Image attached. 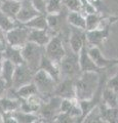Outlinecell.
Returning a JSON list of instances; mask_svg holds the SVG:
<instances>
[{"label":"cell","mask_w":118,"mask_h":123,"mask_svg":"<svg viewBox=\"0 0 118 123\" xmlns=\"http://www.w3.org/2000/svg\"><path fill=\"white\" fill-rule=\"evenodd\" d=\"M100 110L103 122L107 123H118V108H111L100 103Z\"/></svg>","instance_id":"ffe728a7"},{"label":"cell","mask_w":118,"mask_h":123,"mask_svg":"<svg viewBox=\"0 0 118 123\" xmlns=\"http://www.w3.org/2000/svg\"><path fill=\"white\" fill-rule=\"evenodd\" d=\"M38 14L40 12L35 8L32 0H21V7L17 15V21L20 24H25Z\"/></svg>","instance_id":"7c38bea8"},{"label":"cell","mask_w":118,"mask_h":123,"mask_svg":"<svg viewBox=\"0 0 118 123\" xmlns=\"http://www.w3.org/2000/svg\"><path fill=\"white\" fill-rule=\"evenodd\" d=\"M21 7V1H17V0H3V3L0 10L6 15H8L13 20H17V15L19 13Z\"/></svg>","instance_id":"d6986e66"},{"label":"cell","mask_w":118,"mask_h":123,"mask_svg":"<svg viewBox=\"0 0 118 123\" xmlns=\"http://www.w3.org/2000/svg\"><path fill=\"white\" fill-rule=\"evenodd\" d=\"M51 33L49 30H39V29H30L29 33V41L34 42L40 46L45 47L48 41L51 38Z\"/></svg>","instance_id":"9a60e30c"},{"label":"cell","mask_w":118,"mask_h":123,"mask_svg":"<svg viewBox=\"0 0 118 123\" xmlns=\"http://www.w3.org/2000/svg\"><path fill=\"white\" fill-rule=\"evenodd\" d=\"M64 5L68 11H80L82 12L81 0H64Z\"/></svg>","instance_id":"f546056e"},{"label":"cell","mask_w":118,"mask_h":123,"mask_svg":"<svg viewBox=\"0 0 118 123\" xmlns=\"http://www.w3.org/2000/svg\"><path fill=\"white\" fill-rule=\"evenodd\" d=\"M110 27L111 25L101 26L94 30L86 31V42L88 46H101L109 36Z\"/></svg>","instance_id":"30bf717a"},{"label":"cell","mask_w":118,"mask_h":123,"mask_svg":"<svg viewBox=\"0 0 118 123\" xmlns=\"http://www.w3.org/2000/svg\"><path fill=\"white\" fill-rule=\"evenodd\" d=\"M47 18V24H48V29L49 32H54V31H59L60 28L63 25V15L61 13H56V14H46Z\"/></svg>","instance_id":"4316f807"},{"label":"cell","mask_w":118,"mask_h":123,"mask_svg":"<svg viewBox=\"0 0 118 123\" xmlns=\"http://www.w3.org/2000/svg\"><path fill=\"white\" fill-rule=\"evenodd\" d=\"M0 39H2V40H5V41H6L5 32H4V31H3L1 28H0Z\"/></svg>","instance_id":"d590c367"},{"label":"cell","mask_w":118,"mask_h":123,"mask_svg":"<svg viewBox=\"0 0 118 123\" xmlns=\"http://www.w3.org/2000/svg\"><path fill=\"white\" fill-rule=\"evenodd\" d=\"M0 122H2V113H1V110H0Z\"/></svg>","instance_id":"74e56055"},{"label":"cell","mask_w":118,"mask_h":123,"mask_svg":"<svg viewBox=\"0 0 118 123\" xmlns=\"http://www.w3.org/2000/svg\"><path fill=\"white\" fill-rule=\"evenodd\" d=\"M104 18V15L100 12H93L85 14V21H86V31L94 30L99 28L102 24V21Z\"/></svg>","instance_id":"484cf974"},{"label":"cell","mask_w":118,"mask_h":123,"mask_svg":"<svg viewBox=\"0 0 118 123\" xmlns=\"http://www.w3.org/2000/svg\"><path fill=\"white\" fill-rule=\"evenodd\" d=\"M2 64H3V55L2 52H0V76H1V71H2Z\"/></svg>","instance_id":"8d00e7d4"},{"label":"cell","mask_w":118,"mask_h":123,"mask_svg":"<svg viewBox=\"0 0 118 123\" xmlns=\"http://www.w3.org/2000/svg\"><path fill=\"white\" fill-rule=\"evenodd\" d=\"M33 82L35 83L38 92L44 101L54 95L56 83H58L48 73L41 70V69L34 73Z\"/></svg>","instance_id":"7a4b0ae2"},{"label":"cell","mask_w":118,"mask_h":123,"mask_svg":"<svg viewBox=\"0 0 118 123\" xmlns=\"http://www.w3.org/2000/svg\"><path fill=\"white\" fill-rule=\"evenodd\" d=\"M78 61H79V66H80L81 72L102 73V69L99 68L97 65L93 63V59L90 57L88 50H87V45H85L80 50V52L78 53Z\"/></svg>","instance_id":"4fadbf2b"},{"label":"cell","mask_w":118,"mask_h":123,"mask_svg":"<svg viewBox=\"0 0 118 123\" xmlns=\"http://www.w3.org/2000/svg\"><path fill=\"white\" fill-rule=\"evenodd\" d=\"M2 3H3V0H0V7H1V5H2Z\"/></svg>","instance_id":"f35d334b"},{"label":"cell","mask_w":118,"mask_h":123,"mask_svg":"<svg viewBox=\"0 0 118 123\" xmlns=\"http://www.w3.org/2000/svg\"><path fill=\"white\" fill-rule=\"evenodd\" d=\"M20 23L17 20H13L8 15H6L5 13H3L1 10H0V28H1L4 32H8L9 30L13 29L14 27H17Z\"/></svg>","instance_id":"f1b7e54d"},{"label":"cell","mask_w":118,"mask_h":123,"mask_svg":"<svg viewBox=\"0 0 118 123\" xmlns=\"http://www.w3.org/2000/svg\"><path fill=\"white\" fill-rule=\"evenodd\" d=\"M99 72H81L75 78L76 98L78 101L91 99L100 89L102 84Z\"/></svg>","instance_id":"6da1fadb"},{"label":"cell","mask_w":118,"mask_h":123,"mask_svg":"<svg viewBox=\"0 0 118 123\" xmlns=\"http://www.w3.org/2000/svg\"><path fill=\"white\" fill-rule=\"evenodd\" d=\"M21 108V99L9 97H2L0 98V110L1 113H12Z\"/></svg>","instance_id":"e0dca14e"},{"label":"cell","mask_w":118,"mask_h":123,"mask_svg":"<svg viewBox=\"0 0 118 123\" xmlns=\"http://www.w3.org/2000/svg\"><path fill=\"white\" fill-rule=\"evenodd\" d=\"M88 2L96 8L98 12H100L102 14L107 10V7H106V5L104 4V2L102 0H88Z\"/></svg>","instance_id":"4dcf8cb0"},{"label":"cell","mask_w":118,"mask_h":123,"mask_svg":"<svg viewBox=\"0 0 118 123\" xmlns=\"http://www.w3.org/2000/svg\"><path fill=\"white\" fill-rule=\"evenodd\" d=\"M2 55L4 59L8 60L10 62H12L14 65H21L24 62V57L22 55V48L19 47H14V46H11L7 44L6 48L4 49V51L2 52Z\"/></svg>","instance_id":"2e32d148"},{"label":"cell","mask_w":118,"mask_h":123,"mask_svg":"<svg viewBox=\"0 0 118 123\" xmlns=\"http://www.w3.org/2000/svg\"><path fill=\"white\" fill-rule=\"evenodd\" d=\"M8 88H9V86L7 85L5 80L3 79L2 77H0V98H1L2 97H4Z\"/></svg>","instance_id":"836d02e7"},{"label":"cell","mask_w":118,"mask_h":123,"mask_svg":"<svg viewBox=\"0 0 118 123\" xmlns=\"http://www.w3.org/2000/svg\"><path fill=\"white\" fill-rule=\"evenodd\" d=\"M87 50H88V53L93 59V63L102 70L118 65V60H110L105 57L99 46H87Z\"/></svg>","instance_id":"8fae6325"},{"label":"cell","mask_w":118,"mask_h":123,"mask_svg":"<svg viewBox=\"0 0 118 123\" xmlns=\"http://www.w3.org/2000/svg\"><path fill=\"white\" fill-rule=\"evenodd\" d=\"M16 67H17V65H14L12 62L3 57L2 71H1V76L0 77H2L5 80V82L7 83V85L9 87H11V84H12V78H13L14 71H16Z\"/></svg>","instance_id":"7402d4cb"},{"label":"cell","mask_w":118,"mask_h":123,"mask_svg":"<svg viewBox=\"0 0 118 123\" xmlns=\"http://www.w3.org/2000/svg\"><path fill=\"white\" fill-rule=\"evenodd\" d=\"M29 28H27L23 24H19L13 29H11L8 32L5 33L7 44L14 46V47L22 48L29 41Z\"/></svg>","instance_id":"8992f818"},{"label":"cell","mask_w":118,"mask_h":123,"mask_svg":"<svg viewBox=\"0 0 118 123\" xmlns=\"http://www.w3.org/2000/svg\"><path fill=\"white\" fill-rule=\"evenodd\" d=\"M22 55L25 64L35 73L39 69L41 59L44 55V47L34 42L28 41L22 47Z\"/></svg>","instance_id":"3957f363"},{"label":"cell","mask_w":118,"mask_h":123,"mask_svg":"<svg viewBox=\"0 0 118 123\" xmlns=\"http://www.w3.org/2000/svg\"><path fill=\"white\" fill-rule=\"evenodd\" d=\"M68 44H69L71 50L78 55L81 49L87 44L86 30L70 26L69 35H68Z\"/></svg>","instance_id":"52a82bcc"},{"label":"cell","mask_w":118,"mask_h":123,"mask_svg":"<svg viewBox=\"0 0 118 123\" xmlns=\"http://www.w3.org/2000/svg\"><path fill=\"white\" fill-rule=\"evenodd\" d=\"M54 95L61 98H76L75 90V79L74 78H63L56 83Z\"/></svg>","instance_id":"9c48e42d"},{"label":"cell","mask_w":118,"mask_h":123,"mask_svg":"<svg viewBox=\"0 0 118 123\" xmlns=\"http://www.w3.org/2000/svg\"><path fill=\"white\" fill-rule=\"evenodd\" d=\"M17 1H21V0H17Z\"/></svg>","instance_id":"ab89813d"},{"label":"cell","mask_w":118,"mask_h":123,"mask_svg":"<svg viewBox=\"0 0 118 123\" xmlns=\"http://www.w3.org/2000/svg\"><path fill=\"white\" fill-rule=\"evenodd\" d=\"M105 85L107 87H109V88H111V89H113L114 91L118 92V71L116 72L115 75L112 76L111 78L106 82Z\"/></svg>","instance_id":"1f68e13d"},{"label":"cell","mask_w":118,"mask_h":123,"mask_svg":"<svg viewBox=\"0 0 118 123\" xmlns=\"http://www.w3.org/2000/svg\"><path fill=\"white\" fill-rule=\"evenodd\" d=\"M66 53L67 51L64 45L63 37L61 35H58V34L52 35L50 40L44 47V55L51 61L60 64L63 57L66 55Z\"/></svg>","instance_id":"5b68a950"},{"label":"cell","mask_w":118,"mask_h":123,"mask_svg":"<svg viewBox=\"0 0 118 123\" xmlns=\"http://www.w3.org/2000/svg\"><path fill=\"white\" fill-rule=\"evenodd\" d=\"M12 116L16 119L17 123H33L38 121V119H39V116H38L37 113L25 112L21 109L12 112Z\"/></svg>","instance_id":"d4e9b609"},{"label":"cell","mask_w":118,"mask_h":123,"mask_svg":"<svg viewBox=\"0 0 118 123\" xmlns=\"http://www.w3.org/2000/svg\"><path fill=\"white\" fill-rule=\"evenodd\" d=\"M101 102L107 107L118 108V92L114 91L113 89L105 85L103 88Z\"/></svg>","instance_id":"44dd1931"},{"label":"cell","mask_w":118,"mask_h":123,"mask_svg":"<svg viewBox=\"0 0 118 123\" xmlns=\"http://www.w3.org/2000/svg\"><path fill=\"white\" fill-rule=\"evenodd\" d=\"M14 90H16V93H17L18 98L20 99H27L29 98L33 97V95L39 93L37 87L35 85V83H34L33 81L28 83V84H26V85H23L20 88L14 89Z\"/></svg>","instance_id":"cb8c5ba5"},{"label":"cell","mask_w":118,"mask_h":123,"mask_svg":"<svg viewBox=\"0 0 118 123\" xmlns=\"http://www.w3.org/2000/svg\"><path fill=\"white\" fill-rule=\"evenodd\" d=\"M61 79L63 78H77L81 73L79 66L78 55L71 50V53H66L63 60L60 63ZM60 79V80H61Z\"/></svg>","instance_id":"277c9868"},{"label":"cell","mask_w":118,"mask_h":123,"mask_svg":"<svg viewBox=\"0 0 118 123\" xmlns=\"http://www.w3.org/2000/svg\"><path fill=\"white\" fill-rule=\"evenodd\" d=\"M33 77H34V72L25 63L18 65L16 67V71H14V74H13L11 88L18 89L21 86L32 82Z\"/></svg>","instance_id":"ba28073f"},{"label":"cell","mask_w":118,"mask_h":123,"mask_svg":"<svg viewBox=\"0 0 118 123\" xmlns=\"http://www.w3.org/2000/svg\"><path fill=\"white\" fill-rule=\"evenodd\" d=\"M82 122H88V123H102V115L100 110V104L93 107L88 113H87L82 119Z\"/></svg>","instance_id":"83f0119b"},{"label":"cell","mask_w":118,"mask_h":123,"mask_svg":"<svg viewBox=\"0 0 118 123\" xmlns=\"http://www.w3.org/2000/svg\"><path fill=\"white\" fill-rule=\"evenodd\" d=\"M29 29H39V30H49L48 29V24H47V18L46 14L40 13L36 15L35 18H33L32 20L29 22L23 24Z\"/></svg>","instance_id":"603a6c76"},{"label":"cell","mask_w":118,"mask_h":123,"mask_svg":"<svg viewBox=\"0 0 118 123\" xmlns=\"http://www.w3.org/2000/svg\"><path fill=\"white\" fill-rule=\"evenodd\" d=\"M39 69H41V70H43L46 73H48V74L50 75L56 82L60 81V79H61L60 64L51 61L50 59H48L45 55H43L42 59H41ZM39 69H38V70H39Z\"/></svg>","instance_id":"5bb4252c"},{"label":"cell","mask_w":118,"mask_h":123,"mask_svg":"<svg viewBox=\"0 0 118 123\" xmlns=\"http://www.w3.org/2000/svg\"><path fill=\"white\" fill-rule=\"evenodd\" d=\"M6 46H7V42L5 40L0 39V52L4 51V49L6 48Z\"/></svg>","instance_id":"e575fe53"},{"label":"cell","mask_w":118,"mask_h":123,"mask_svg":"<svg viewBox=\"0 0 118 123\" xmlns=\"http://www.w3.org/2000/svg\"><path fill=\"white\" fill-rule=\"evenodd\" d=\"M46 1L47 0H32L35 8L43 14H46Z\"/></svg>","instance_id":"d6a6232c"},{"label":"cell","mask_w":118,"mask_h":123,"mask_svg":"<svg viewBox=\"0 0 118 123\" xmlns=\"http://www.w3.org/2000/svg\"><path fill=\"white\" fill-rule=\"evenodd\" d=\"M67 23L71 27L83 29L86 28V21H85V14L80 11H69L67 14Z\"/></svg>","instance_id":"ac0fdd59"}]
</instances>
